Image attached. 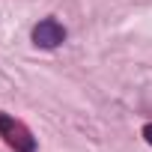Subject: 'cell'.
<instances>
[{
    "label": "cell",
    "mask_w": 152,
    "mask_h": 152,
    "mask_svg": "<svg viewBox=\"0 0 152 152\" xmlns=\"http://www.w3.org/2000/svg\"><path fill=\"white\" fill-rule=\"evenodd\" d=\"M0 137L15 152H36V137L30 134V128L9 113H0Z\"/></svg>",
    "instance_id": "obj_1"
},
{
    "label": "cell",
    "mask_w": 152,
    "mask_h": 152,
    "mask_svg": "<svg viewBox=\"0 0 152 152\" xmlns=\"http://www.w3.org/2000/svg\"><path fill=\"white\" fill-rule=\"evenodd\" d=\"M63 39H66V27L57 18H45L33 27V42L39 48H57V45H63Z\"/></svg>",
    "instance_id": "obj_2"
},
{
    "label": "cell",
    "mask_w": 152,
    "mask_h": 152,
    "mask_svg": "<svg viewBox=\"0 0 152 152\" xmlns=\"http://www.w3.org/2000/svg\"><path fill=\"white\" fill-rule=\"evenodd\" d=\"M143 140L152 146V122H146V125H143Z\"/></svg>",
    "instance_id": "obj_3"
}]
</instances>
